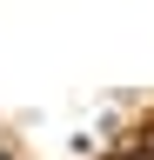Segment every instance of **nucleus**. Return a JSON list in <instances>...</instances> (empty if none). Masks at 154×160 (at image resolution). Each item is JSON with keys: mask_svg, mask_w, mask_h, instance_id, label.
Segmentation results:
<instances>
[]
</instances>
